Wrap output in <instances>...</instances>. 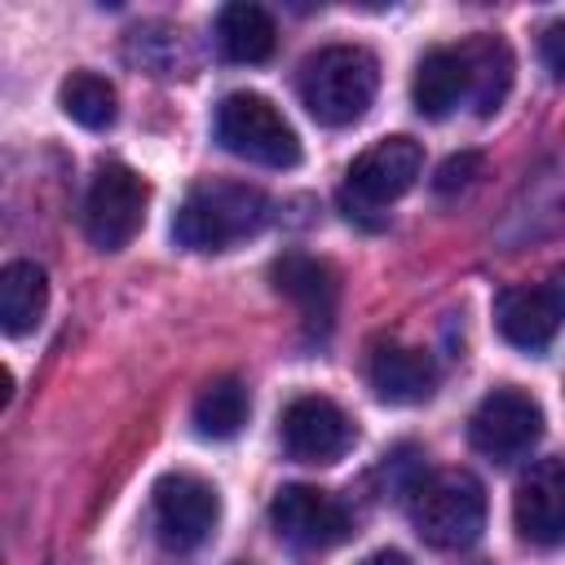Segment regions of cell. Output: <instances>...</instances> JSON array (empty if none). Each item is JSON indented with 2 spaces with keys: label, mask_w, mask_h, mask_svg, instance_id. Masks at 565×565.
<instances>
[{
  "label": "cell",
  "mask_w": 565,
  "mask_h": 565,
  "mask_svg": "<svg viewBox=\"0 0 565 565\" xmlns=\"http://www.w3.org/2000/svg\"><path fill=\"white\" fill-rule=\"evenodd\" d=\"M269 216V203L256 185L243 181H203L185 194L172 216V238L190 252H225L238 238H252Z\"/></svg>",
  "instance_id": "6da1fadb"
},
{
  "label": "cell",
  "mask_w": 565,
  "mask_h": 565,
  "mask_svg": "<svg viewBox=\"0 0 565 565\" xmlns=\"http://www.w3.org/2000/svg\"><path fill=\"white\" fill-rule=\"evenodd\" d=\"M375 88H380V66L358 44L318 49L300 66V102L327 128L358 124L366 115V106L375 102Z\"/></svg>",
  "instance_id": "7a4b0ae2"
},
{
  "label": "cell",
  "mask_w": 565,
  "mask_h": 565,
  "mask_svg": "<svg viewBox=\"0 0 565 565\" xmlns=\"http://www.w3.org/2000/svg\"><path fill=\"white\" fill-rule=\"evenodd\" d=\"M411 516H415V530L428 547L459 552V547L477 543L486 530V490L472 472H459V468L437 472V477L415 486Z\"/></svg>",
  "instance_id": "3957f363"
},
{
  "label": "cell",
  "mask_w": 565,
  "mask_h": 565,
  "mask_svg": "<svg viewBox=\"0 0 565 565\" xmlns=\"http://www.w3.org/2000/svg\"><path fill=\"white\" fill-rule=\"evenodd\" d=\"M216 141L260 168H296L300 163V137L282 119V110L260 93H230L216 106Z\"/></svg>",
  "instance_id": "277c9868"
},
{
  "label": "cell",
  "mask_w": 565,
  "mask_h": 565,
  "mask_svg": "<svg viewBox=\"0 0 565 565\" xmlns=\"http://www.w3.org/2000/svg\"><path fill=\"white\" fill-rule=\"evenodd\" d=\"M424 172V150L415 137H384L371 150H362L340 185V207L353 221H371V212L388 207L393 199H402Z\"/></svg>",
  "instance_id": "5b68a950"
},
{
  "label": "cell",
  "mask_w": 565,
  "mask_h": 565,
  "mask_svg": "<svg viewBox=\"0 0 565 565\" xmlns=\"http://www.w3.org/2000/svg\"><path fill=\"white\" fill-rule=\"evenodd\" d=\"M146 203H150V190L132 168L102 163L88 194H84V234H88V243L102 247V252L128 247L137 238V230L146 225Z\"/></svg>",
  "instance_id": "8992f818"
},
{
  "label": "cell",
  "mask_w": 565,
  "mask_h": 565,
  "mask_svg": "<svg viewBox=\"0 0 565 565\" xmlns=\"http://www.w3.org/2000/svg\"><path fill=\"white\" fill-rule=\"evenodd\" d=\"M494 322H499V335L508 344H516L525 353L547 349L565 322V265H556L543 282L499 291Z\"/></svg>",
  "instance_id": "52a82bcc"
},
{
  "label": "cell",
  "mask_w": 565,
  "mask_h": 565,
  "mask_svg": "<svg viewBox=\"0 0 565 565\" xmlns=\"http://www.w3.org/2000/svg\"><path fill=\"white\" fill-rule=\"evenodd\" d=\"M543 433V406L521 388H494L481 397V406L468 419V441L486 459H516L525 455Z\"/></svg>",
  "instance_id": "ba28073f"
},
{
  "label": "cell",
  "mask_w": 565,
  "mask_h": 565,
  "mask_svg": "<svg viewBox=\"0 0 565 565\" xmlns=\"http://www.w3.org/2000/svg\"><path fill=\"white\" fill-rule=\"evenodd\" d=\"M221 516V499L212 490V481L194 477V472H168L154 481V525L163 547H199Z\"/></svg>",
  "instance_id": "9c48e42d"
},
{
  "label": "cell",
  "mask_w": 565,
  "mask_h": 565,
  "mask_svg": "<svg viewBox=\"0 0 565 565\" xmlns=\"http://www.w3.org/2000/svg\"><path fill=\"white\" fill-rule=\"evenodd\" d=\"M358 428L331 397H296L282 411V446L300 463H335L353 450Z\"/></svg>",
  "instance_id": "30bf717a"
},
{
  "label": "cell",
  "mask_w": 565,
  "mask_h": 565,
  "mask_svg": "<svg viewBox=\"0 0 565 565\" xmlns=\"http://www.w3.org/2000/svg\"><path fill=\"white\" fill-rule=\"evenodd\" d=\"M269 521H274L278 539H287L305 552H327L340 539H349L344 508L318 486H282L269 503Z\"/></svg>",
  "instance_id": "8fae6325"
},
{
  "label": "cell",
  "mask_w": 565,
  "mask_h": 565,
  "mask_svg": "<svg viewBox=\"0 0 565 565\" xmlns=\"http://www.w3.org/2000/svg\"><path fill=\"white\" fill-rule=\"evenodd\" d=\"M512 521L530 547L565 543V463L561 459H539L525 468L512 494Z\"/></svg>",
  "instance_id": "7c38bea8"
},
{
  "label": "cell",
  "mask_w": 565,
  "mask_h": 565,
  "mask_svg": "<svg viewBox=\"0 0 565 565\" xmlns=\"http://www.w3.org/2000/svg\"><path fill=\"white\" fill-rule=\"evenodd\" d=\"M366 384L388 406H415V402L433 397L437 366L424 349H411L397 340H375L366 349Z\"/></svg>",
  "instance_id": "4fadbf2b"
},
{
  "label": "cell",
  "mask_w": 565,
  "mask_h": 565,
  "mask_svg": "<svg viewBox=\"0 0 565 565\" xmlns=\"http://www.w3.org/2000/svg\"><path fill=\"white\" fill-rule=\"evenodd\" d=\"M269 278H274V291L287 296L300 318L313 327V331H327L331 318H335V269L318 256H305V252H287L269 265Z\"/></svg>",
  "instance_id": "5bb4252c"
},
{
  "label": "cell",
  "mask_w": 565,
  "mask_h": 565,
  "mask_svg": "<svg viewBox=\"0 0 565 565\" xmlns=\"http://www.w3.org/2000/svg\"><path fill=\"white\" fill-rule=\"evenodd\" d=\"M459 97H468V66L459 49H428L411 75V102L419 115L441 119L459 106Z\"/></svg>",
  "instance_id": "9a60e30c"
},
{
  "label": "cell",
  "mask_w": 565,
  "mask_h": 565,
  "mask_svg": "<svg viewBox=\"0 0 565 565\" xmlns=\"http://www.w3.org/2000/svg\"><path fill=\"white\" fill-rule=\"evenodd\" d=\"M463 66H468V97L477 106V115H494L512 88V53L499 35H472L468 44H459Z\"/></svg>",
  "instance_id": "2e32d148"
},
{
  "label": "cell",
  "mask_w": 565,
  "mask_h": 565,
  "mask_svg": "<svg viewBox=\"0 0 565 565\" xmlns=\"http://www.w3.org/2000/svg\"><path fill=\"white\" fill-rule=\"evenodd\" d=\"M216 44L230 62H265L278 44V26L274 18L260 9V4H247V0H234L216 13Z\"/></svg>",
  "instance_id": "e0dca14e"
},
{
  "label": "cell",
  "mask_w": 565,
  "mask_h": 565,
  "mask_svg": "<svg viewBox=\"0 0 565 565\" xmlns=\"http://www.w3.org/2000/svg\"><path fill=\"white\" fill-rule=\"evenodd\" d=\"M49 309V278L31 260H13L0 274V327L9 335H26L40 327Z\"/></svg>",
  "instance_id": "ac0fdd59"
},
{
  "label": "cell",
  "mask_w": 565,
  "mask_h": 565,
  "mask_svg": "<svg viewBox=\"0 0 565 565\" xmlns=\"http://www.w3.org/2000/svg\"><path fill=\"white\" fill-rule=\"evenodd\" d=\"M247 411H252V402H247L243 380L221 375V380L203 384V393L194 397V428H199V437L225 441L247 424Z\"/></svg>",
  "instance_id": "d6986e66"
},
{
  "label": "cell",
  "mask_w": 565,
  "mask_h": 565,
  "mask_svg": "<svg viewBox=\"0 0 565 565\" xmlns=\"http://www.w3.org/2000/svg\"><path fill=\"white\" fill-rule=\"evenodd\" d=\"M57 102H62V110H66L79 128H93V132H97V128H110V124H115V88H110L102 75H93V71L66 75Z\"/></svg>",
  "instance_id": "ffe728a7"
},
{
  "label": "cell",
  "mask_w": 565,
  "mask_h": 565,
  "mask_svg": "<svg viewBox=\"0 0 565 565\" xmlns=\"http://www.w3.org/2000/svg\"><path fill=\"white\" fill-rule=\"evenodd\" d=\"M477 168H481V154H450L441 168H437V177H433V185H437V194H455V190H463L472 177H477Z\"/></svg>",
  "instance_id": "44dd1931"
},
{
  "label": "cell",
  "mask_w": 565,
  "mask_h": 565,
  "mask_svg": "<svg viewBox=\"0 0 565 565\" xmlns=\"http://www.w3.org/2000/svg\"><path fill=\"white\" fill-rule=\"evenodd\" d=\"M539 57H543V66H547L556 79H565V18L552 22V26H543V35H539Z\"/></svg>",
  "instance_id": "7402d4cb"
},
{
  "label": "cell",
  "mask_w": 565,
  "mask_h": 565,
  "mask_svg": "<svg viewBox=\"0 0 565 565\" xmlns=\"http://www.w3.org/2000/svg\"><path fill=\"white\" fill-rule=\"evenodd\" d=\"M358 565H411L402 552H393V547H384V552H371L366 561H358Z\"/></svg>",
  "instance_id": "603a6c76"
},
{
  "label": "cell",
  "mask_w": 565,
  "mask_h": 565,
  "mask_svg": "<svg viewBox=\"0 0 565 565\" xmlns=\"http://www.w3.org/2000/svg\"><path fill=\"white\" fill-rule=\"evenodd\" d=\"M234 565H252V561H234Z\"/></svg>",
  "instance_id": "cb8c5ba5"
}]
</instances>
